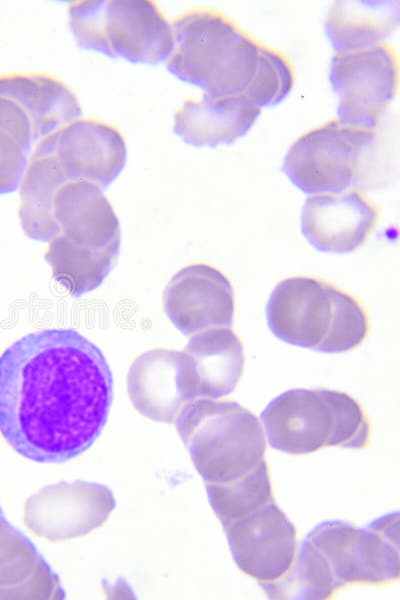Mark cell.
Returning a JSON list of instances; mask_svg holds the SVG:
<instances>
[{
	"instance_id": "24",
	"label": "cell",
	"mask_w": 400,
	"mask_h": 600,
	"mask_svg": "<svg viewBox=\"0 0 400 600\" xmlns=\"http://www.w3.org/2000/svg\"><path fill=\"white\" fill-rule=\"evenodd\" d=\"M295 83V72L289 59L278 49L263 45L256 76L244 95L259 108L280 103Z\"/></svg>"
},
{
	"instance_id": "7",
	"label": "cell",
	"mask_w": 400,
	"mask_h": 600,
	"mask_svg": "<svg viewBox=\"0 0 400 600\" xmlns=\"http://www.w3.org/2000/svg\"><path fill=\"white\" fill-rule=\"evenodd\" d=\"M69 26L82 49L135 64L162 63L173 49L171 23L154 1H75Z\"/></svg>"
},
{
	"instance_id": "22",
	"label": "cell",
	"mask_w": 400,
	"mask_h": 600,
	"mask_svg": "<svg viewBox=\"0 0 400 600\" xmlns=\"http://www.w3.org/2000/svg\"><path fill=\"white\" fill-rule=\"evenodd\" d=\"M68 180L52 155L32 154L20 185L19 219L31 239L49 242L58 234L54 202Z\"/></svg>"
},
{
	"instance_id": "3",
	"label": "cell",
	"mask_w": 400,
	"mask_h": 600,
	"mask_svg": "<svg viewBox=\"0 0 400 600\" xmlns=\"http://www.w3.org/2000/svg\"><path fill=\"white\" fill-rule=\"evenodd\" d=\"M171 27L173 49L167 59L171 74L211 97L246 94L264 43L210 8L186 11L174 18Z\"/></svg>"
},
{
	"instance_id": "4",
	"label": "cell",
	"mask_w": 400,
	"mask_h": 600,
	"mask_svg": "<svg viewBox=\"0 0 400 600\" xmlns=\"http://www.w3.org/2000/svg\"><path fill=\"white\" fill-rule=\"evenodd\" d=\"M266 316L278 339L330 354L359 347L370 330L369 316L354 295L308 276L278 283L268 300Z\"/></svg>"
},
{
	"instance_id": "23",
	"label": "cell",
	"mask_w": 400,
	"mask_h": 600,
	"mask_svg": "<svg viewBox=\"0 0 400 600\" xmlns=\"http://www.w3.org/2000/svg\"><path fill=\"white\" fill-rule=\"evenodd\" d=\"M208 501L222 526L274 501L265 459L231 482L205 483Z\"/></svg>"
},
{
	"instance_id": "5",
	"label": "cell",
	"mask_w": 400,
	"mask_h": 600,
	"mask_svg": "<svg viewBox=\"0 0 400 600\" xmlns=\"http://www.w3.org/2000/svg\"><path fill=\"white\" fill-rule=\"evenodd\" d=\"M260 418L269 445L292 455L334 446L361 449L370 437L362 405L339 390H287L269 402Z\"/></svg>"
},
{
	"instance_id": "15",
	"label": "cell",
	"mask_w": 400,
	"mask_h": 600,
	"mask_svg": "<svg viewBox=\"0 0 400 600\" xmlns=\"http://www.w3.org/2000/svg\"><path fill=\"white\" fill-rule=\"evenodd\" d=\"M127 392L143 416L173 423L180 410L197 399L188 356L184 351L170 349L142 353L129 368Z\"/></svg>"
},
{
	"instance_id": "17",
	"label": "cell",
	"mask_w": 400,
	"mask_h": 600,
	"mask_svg": "<svg viewBox=\"0 0 400 600\" xmlns=\"http://www.w3.org/2000/svg\"><path fill=\"white\" fill-rule=\"evenodd\" d=\"M261 108L244 96L187 100L174 116V133L194 147L231 144L253 126Z\"/></svg>"
},
{
	"instance_id": "21",
	"label": "cell",
	"mask_w": 400,
	"mask_h": 600,
	"mask_svg": "<svg viewBox=\"0 0 400 600\" xmlns=\"http://www.w3.org/2000/svg\"><path fill=\"white\" fill-rule=\"evenodd\" d=\"M399 23V1H335L325 30L336 53L385 43Z\"/></svg>"
},
{
	"instance_id": "14",
	"label": "cell",
	"mask_w": 400,
	"mask_h": 600,
	"mask_svg": "<svg viewBox=\"0 0 400 600\" xmlns=\"http://www.w3.org/2000/svg\"><path fill=\"white\" fill-rule=\"evenodd\" d=\"M164 311L184 335L230 327L235 311L233 286L216 267L195 263L180 269L163 293Z\"/></svg>"
},
{
	"instance_id": "20",
	"label": "cell",
	"mask_w": 400,
	"mask_h": 600,
	"mask_svg": "<svg viewBox=\"0 0 400 600\" xmlns=\"http://www.w3.org/2000/svg\"><path fill=\"white\" fill-rule=\"evenodd\" d=\"M183 351L191 363L196 398L218 399L235 389L244 370L245 355L233 330L217 327L196 333Z\"/></svg>"
},
{
	"instance_id": "12",
	"label": "cell",
	"mask_w": 400,
	"mask_h": 600,
	"mask_svg": "<svg viewBox=\"0 0 400 600\" xmlns=\"http://www.w3.org/2000/svg\"><path fill=\"white\" fill-rule=\"evenodd\" d=\"M105 485L77 480L41 488L24 506V523L34 534L52 542L84 536L100 527L115 508Z\"/></svg>"
},
{
	"instance_id": "8",
	"label": "cell",
	"mask_w": 400,
	"mask_h": 600,
	"mask_svg": "<svg viewBox=\"0 0 400 600\" xmlns=\"http://www.w3.org/2000/svg\"><path fill=\"white\" fill-rule=\"evenodd\" d=\"M398 513L383 515L359 528L326 520L306 539L319 551L337 589L350 584H383L399 577Z\"/></svg>"
},
{
	"instance_id": "25",
	"label": "cell",
	"mask_w": 400,
	"mask_h": 600,
	"mask_svg": "<svg viewBox=\"0 0 400 600\" xmlns=\"http://www.w3.org/2000/svg\"><path fill=\"white\" fill-rule=\"evenodd\" d=\"M30 148L0 129V195L16 190L28 165Z\"/></svg>"
},
{
	"instance_id": "13",
	"label": "cell",
	"mask_w": 400,
	"mask_h": 600,
	"mask_svg": "<svg viewBox=\"0 0 400 600\" xmlns=\"http://www.w3.org/2000/svg\"><path fill=\"white\" fill-rule=\"evenodd\" d=\"M237 567L259 582L283 577L293 564L296 529L274 501L223 526Z\"/></svg>"
},
{
	"instance_id": "27",
	"label": "cell",
	"mask_w": 400,
	"mask_h": 600,
	"mask_svg": "<svg viewBox=\"0 0 400 600\" xmlns=\"http://www.w3.org/2000/svg\"><path fill=\"white\" fill-rule=\"evenodd\" d=\"M1 511H2V510H1V508H0V512H1Z\"/></svg>"
},
{
	"instance_id": "26",
	"label": "cell",
	"mask_w": 400,
	"mask_h": 600,
	"mask_svg": "<svg viewBox=\"0 0 400 600\" xmlns=\"http://www.w3.org/2000/svg\"><path fill=\"white\" fill-rule=\"evenodd\" d=\"M0 129L31 149L34 142L32 124L24 110L12 99L0 95Z\"/></svg>"
},
{
	"instance_id": "19",
	"label": "cell",
	"mask_w": 400,
	"mask_h": 600,
	"mask_svg": "<svg viewBox=\"0 0 400 600\" xmlns=\"http://www.w3.org/2000/svg\"><path fill=\"white\" fill-rule=\"evenodd\" d=\"M58 576L0 512V599H63Z\"/></svg>"
},
{
	"instance_id": "9",
	"label": "cell",
	"mask_w": 400,
	"mask_h": 600,
	"mask_svg": "<svg viewBox=\"0 0 400 600\" xmlns=\"http://www.w3.org/2000/svg\"><path fill=\"white\" fill-rule=\"evenodd\" d=\"M374 141V130L334 118L302 134L289 148L282 169L306 194L341 193L357 180L361 161Z\"/></svg>"
},
{
	"instance_id": "18",
	"label": "cell",
	"mask_w": 400,
	"mask_h": 600,
	"mask_svg": "<svg viewBox=\"0 0 400 600\" xmlns=\"http://www.w3.org/2000/svg\"><path fill=\"white\" fill-rule=\"evenodd\" d=\"M0 95L15 101L27 114L34 142L82 115L72 89L61 79L42 72L0 75Z\"/></svg>"
},
{
	"instance_id": "1",
	"label": "cell",
	"mask_w": 400,
	"mask_h": 600,
	"mask_svg": "<svg viewBox=\"0 0 400 600\" xmlns=\"http://www.w3.org/2000/svg\"><path fill=\"white\" fill-rule=\"evenodd\" d=\"M112 400L109 364L77 330L26 334L0 356V433L29 460L62 463L87 451Z\"/></svg>"
},
{
	"instance_id": "11",
	"label": "cell",
	"mask_w": 400,
	"mask_h": 600,
	"mask_svg": "<svg viewBox=\"0 0 400 600\" xmlns=\"http://www.w3.org/2000/svg\"><path fill=\"white\" fill-rule=\"evenodd\" d=\"M34 155H52L68 181H89L107 188L125 166L127 148L114 125L76 119L37 142Z\"/></svg>"
},
{
	"instance_id": "6",
	"label": "cell",
	"mask_w": 400,
	"mask_h": 600,
	"mask_svg": "<svg viewBox=\"0 0 400 600\" xmlns=\"http://www.w3.org/2000/svg\"><path fill=\"white\" fill-rule=\"evenodd\" d=\"M174 423L205 483L239 479L264 459L263 427L235 401L197 398L180 410Z\"/></svg>"
},
{
	"instance_id": "16",
	"label": "cell",
	"mask_w": 400,
	"mask_h": 600,
	"mask_svg": "<svg viewBox=\"0 0 400 600\" xmlns=\"http://www.w3.org/2000/svg\"><path fill=\"white\" fill-rule=\"evenodd\" d=\"M378 221L377 205L361 191L349 190L309 197L302 209L301 229L316 250L343 254L361 247Z\"/></svg>"
},
{
	"instance_id": "10",
	"label": "cell",
	"mask_w": 400,
	"mask_h": 600,
	"mask_svg": "<svg viewBox=\"0 0 400 600\" xmlns=\"http://www.w3.org/2000/svg\"><path fill=\"white\" fill-rule=\"evenodd\" d=\"M398 75V58L388 43L336 53L329 81L339 99L337 119L352 127L374 130L396 97Z\"/></svg>"
},
{
	"instance_id": "2",
	"label": "cell",
	"mask_w": 400,
	"mask_h": 600,
	"mask_svg": "<svg viewBox=\"0 0 400 600\" xmlns=\"http://www.w3.org/2000/svg\"><path fill=\"white\" fill-rule=\"evenodd\" d=\"M58 234L49 241L45 261L53 278L73 297L98 288L114 268L121 245L120 223L95 183L68 181L54 202Z\"/></svg>"
}]
</instances>
